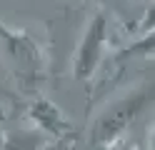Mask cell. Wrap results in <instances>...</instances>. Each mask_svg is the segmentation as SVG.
Returning <instances> with one entry per match:
<instances>
[{"mask_svg":"<svg viewBox=\"0 0 155 150\" xmlns=\"http://www.w3.org/2000/svg\"><path fill=\"white\" fill-rule=\"evenodd\" d=\"M148 98H150L148 90H140V93L125 95V98L118 100V103H113L98 120H95V125H93V145L98 148V145L113 143V140L130 125V120L145 108Z\"/></svg>","mask_w":155,"mask_h":150,"instance_id":"cell-1","label":"cell"},{"mask_svg":"<svg viewBox=\"0 0 155 150\" xmlns=\"http://www.w3.org/2000/svg\"><path fill=\"white\" fill-rule=\"evenodd\" d=\"M0 40H3V48H5V55H8L13 73L23 83L35 80L38 70H40V53H38V45L33 43V38H28L23 33H8L0 25Z\"/></svg>","mask_w":155,"mask_h":150,"instance_id":"cell-2","label":"cell"},{"mask_svg":"<svg viewBox=\"0 0 155 150\" xmlns=\"http://www.w3.org/2000/svg\"><path fill=\"white\" fill-rule=\"evenodd\" d=\"M105 35H108V20L103 15H95L90 20V25L85 28V35L80 40L78 55H75V78L78 80H88L95 73L100 55H103V48H105Z\"/></svg>","mask_w":155,"mask_h":150,"instance_id":"cell-3","label":"cell"},{"mask_svg":"<svg viewBox=\"0 0 155 150\" xmlns=\"http://www.w3.org/2000/svg\"><path fill=\"white\" fill-rule=\"evenodd\" d=\"M30 115L40 123L45 130H50V135H60L68 130V123L63 120V115L58 113V108L48 100H38V103L30 108Z\"/></svg>","mask_w":155,"mask_h":150,"instance_id":"cell-4","label":"cell"}]
</instances>
